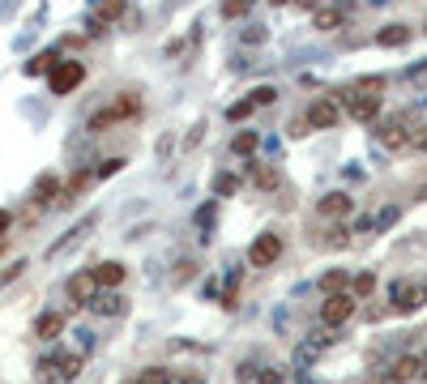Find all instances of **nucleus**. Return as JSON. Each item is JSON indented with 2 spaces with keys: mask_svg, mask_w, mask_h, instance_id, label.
Segmentation results:
<instances>
[{
  "mask_svg": "<svg viewBox=\"0 0 427 384\" xmlns=\"http://www.w3.org/2000/svg\"><path fill=\"white\" fill-rule=\"evenodd\" d=\"M9 226H13V214H9V210H0V239H5V230H9Z\"/></svg>",
  "mask_w": 427,
  "mask_h": 384,
  "instance_id": "40",
  "label": "nucleus"
},
{
  "mask_svg": "<svg viewBox=\"0 0 427 384\" xmlns=\"http://www.w3.org/2000/svg\"><path fill=\"white\" fill-rule=\"evenodd\" d=\"M94 277H98V291H116L124 282V265L120 261H103V265H94Z\"/></svg>",
  "mask_w": 427,
  "mask_h": 384,
  "instance_id": "14",
  "label": "nucleus"
},
{
  "mask_svg": "<svg viewBox=\"0 0 427 384\" xmlns=\"http://www.w3.org/2000/svg\"><path fill=\"white\" fill-rule=\"evenodd\" d=\"M355 94L381 98V94H385V77H381V73H376V77H372V73H367V77H359V82H355Z\"/></svg>",
  "mask_w": 427,
  "mask_h": 384,
  "instance_id": "23",
  "label": "nucleus"
},
{
  "mask_svg": "<svg viewBox=\"0 0 427 384\" xmlns=\"http://www.w3.org/2000/svg\"><path fill=\"white\" fill-rule=\"evenodd\" d=\"M350 210H355V201H350L346 192H325L316 201V214L320 218H350Z\"/></svg>",
  "mask_w": 427,
  "mask_h": 384,
  "instance_id": "9",
  "label": "nucleus"
},
{
  "mask_svg": "<svg viewBox=\"0 0 427 384\" xmlns=\"http://www.w3.org/2000/svg\"><path fill=\"white\" fill-rule=\"evenodd\" d=\"M346 291L355 295V299H367V295L376 291V273H372V269H359L355 277H350V286H346Z\"/></svg>",
  "mask_w": 427,
  "mask_h": 384,
  "instance_id": "20",
  "label": "nucleus"
},
{
  "mask_svg": "<svg viewBox=\"0 0 427 384\" xmlns=\"http://www.w3.org/2000/svg\"><path fill=\"white\" fill-rule=\"evenodd\" d=\"M124 384H137V380H124Z\"/></svg>",
  "mask_w": 427,
  "mask_h": 384,
  "instance_id": "46",
  "label": "nucleus"
},
{
  "mask_svg": "<svg viewBox=\"0 0 427 384\" xmlns=\"http://www.w3.org/2000/svg\"><path fill=\"white\" fill-rule=\"evenodd\" d=\"M278 256H282V235H273V230L257 235V239H253V248H248V261L261 265V269H265V265H273Z\"/></svg>",
  "mask_w": 427,
  "mask_h": 384,
  "instance_id": "7",
  "label": "nucleus"
},
{
  "mask_svg": "<svg viewBox=\"0 0 427 384\" xmlns=\"http://www.w3.org/2000/svg\"><path fill=\"white\" fill-rule=\"evenodd\" d=\"M141 116V98L133 94V90H124V94H116L103 111H94L90 116V133H103V128H111L116 120H137Z\"/></svg>",
  "mask_w": 427,
  "mask_h": 384,
  "instance_id": "1",
  "label": "nucleus"
},
{
  "mask_svg": "<svg viewBox=\"0 0 427 384\" xmlns=\"http://www.w3.org/2000/svg\"><path fill=\"white\" fill-rule=\"evenodd\" d=\"M257 145H261L257 133H235V137H231V154H235V158H253Z\"/></svg>",
  "mask_w": 427,
  "mask_h": 384,
  "instance_id": "19",
  "label": "nucleus"
},
{
  "mask_svg": "<svg viewBox=\"0 0 427 384\" xmlns=\"http://www.w3.org/2000/svg\"><path fill=\"white\" fill-rule=\"evenodd\" d=\"M248 5H253V0H222V17L235 21V17H244V13H248Z\"/></svg>",
  "mask_w": 427,
  "mask_h": 384,
  "instance_id": "30",
  "label": "nucleus"
},
{
  "mask_svg": "<svg viewBox=\"0 0 427 384\" xmlns=\"http://www.w3.org/2000/svg\"><path fill=\"white\" fill-rule=\"evenodd\" d=\"M90 307H94L98 316H124V312H129V299H124L120 291H98L90 299Z\"/></svg>",
  "mask_w": 427,
  "mask_h": 384,
  "instance_id": "11",
  "label": "nucleus"
},
{
  "mask_svg": "<svg viewBox=\"0 0 427 384\" xmlns=\"http://www.w3.org/2000/svg\"><path fill=\"white\" fill-rule=\"evenodd\" d=\"M355 295L350 291H338V295H325V303H320V324L325 329H342L350 316H355Z\"/></svg>",
  "mask_w": 427,
  "mask_h": 384,
  "instance_id": "2",
  "label": "nucleus"
},
{
  "mask_svg": "<svg viewBox=\"0 0 427 384\" xmlns=\"http://www.w3.org/2000/svg\"><path fill=\"white\" fill-rule=\"evenodd\" d=\"M372 222H376V226H393V222H397V210H385L381 218H372Z\"/></svg>",
  "mask_w": 427,
  "mask_h": 384,
  "instance_id": "37",
  "label": "nucleus"
},
{
  "mask_svg": "<svg viewBox=\"0 0 427 384\" xmlns=\"http://www.w3.org/2000/svg\"><path fill=\"white\" fill-rule=\"evenodd\" d=\"M282 380H287V376H282V372H273V367H265V372L257 376V384H282Z\"/></svg>",
  "mask_w": 427,
  "mask_h": 384,
  "instance_id": "36",
  "label": "nucleus"
},
{
  "mask_svg": "<svg viewBox=\"0 0 427 384\" xmlns=\"http://www.w3.org/2000/svg\"><path fill=\"white\" fill-rule=\"evenodd\" d=\"M406 145H410V149H427V124H423V128H415V137H410Z\"/></svg>",
  "mask_w": 427,
  "mask_h": 384,
  "instance_id": "35",
  "label": "nucleus"
},
{
  "mask_svg": "<svg viewBox=\"0 0 427 384\" xmlns=\"http://www.w3.org/2000/svg\"><path fill=\"white\" fill-rule=\"evenodd\" d=\"M60 333H64V316H60V312H43V316L35 320V338H39V342H56Z\"/></svg>",
  "mask_w": 427,
  "mask_h": 384,
  "instance_id": "12",
  "label": "nucleus"
},
{
  "mask_svg": "<svg viewBox=\"0 0 427 384\" xmlns=\"http://www.w3.org/2000/svg\"><path fill=\"white\" fill-rule=\"evenodd\" d=\"M244 39H248V43H261V39H265V30H261V26H248Z\"/></svg>",
  "mask_w": 427,
  "mask_h": 384,
  "instance_id": "38",
  "label": "nucleus"
},
{
  "mask_svg": "<svg viewBox=\"0 0 427 384\" xmlns=\"http://www.w3.org/2000/svg\"><path fill=\"white\" fill-rule=\"evenodd\" d=\"M56 196H60V179L56 175H39L35 179V201L47 205V201H56Z\"/></svg>",
  "mask_w": 427,
  "mask_h": 384,
  "instance_id": "18",
  "label": "nucleus"
},
{
  "mask_svg": "<svg viewBox=\"0 0 427 384\" xmlns=\"http://www.w3.org/2000/svg\"><path fill=\"white\" fill-rule=\"evenodd\" d=\"M94 295H98V277H94V269H82V273H73V277H69V312L86 307Z\"/></svg>",
  "mask_w": 427,
  "mask_h": 384,
  "instance_id": "6",
  "label": "nucleus"
},
{
  "mask_svg": "<svg viewBox=\"0 0 427 384\" xmlns=\"http://www.w3.org/2000/svg\"><path fill=\"white\" fill-rule=\"evenodd\" d=\"M201 133H206V124H197V128H192V133H188V141H184V145H188V149H192V145H197V141H201Z\"/></svg>",
  "mask_w": 427,
  "mask_h": 384,
  "instance_id": "41",
  "label": "nucleus"
},
{
  "mask_svg": "<svg viewBox=\"0 0 427 384\" xmlns=\"http://www.w3.org/2000/svg\"><path fill=\"white\" fill-rule=\"evenodd\" d=\"M120 171H124V158H107V163H98L94 175H98V179H111V175H120Z\"/></svg>",
  "mask_w": 427,
  "mask_h": 384,
  "instance_id": "31",
  "label": "nucleus"
},
{
  "mask_svg": "<svg viewBox=\"0 0 427 384\" xmlns=\"http://www.w3.org/2000/svg\"><path fill=\"white\" fill-rule=\"evenodd\" d=\"M410 380H419V354H401L389 367V384H410Z\"/></svg>",
  "mask_w": 427,
  "mask_h": 384,
  "instance_id": "13",
  "label": "nucleus"
},
{
  "mask_svg": "<svg viewBox=\"0 0 427 384\" xmlns=\"http://www.w3.org/2000/svg\"><path fill=\"white\" fill-rule=\"evenodd\" d=\"M248 116H253V102H248V98H239V102H231V107H227V120H231V124H244Z\"/></svg>",
  "mask_w": 427,
  "mask_h": 384,
  "instance_id": "28",
  "label": "nucleus"
},
{
  "mask_svg": "<svg viewBox=\"0 0 427 384\" xmlns=\"http://www.w3.org/2000/svg\"><path fill=\"white\" fill-rule=\"evenodd\" d=\"M423 30H427V21H423Z\"/></svg>",
  "mask_w": 427,
  "mask_h": 384,
  "instance_id": "47",
  "label": "nucleus"
},
{
  "mask_svg": "<svg viewBox=\"0 0 427 384\" xmlns=\"http://www.w3.org/2000/svg\"><path fill=\"white\" fill-rule=\"evenodd\" d=\"M222 307H239V277L227 282V291H222Z\"/></svg>",
  "mask_w": 427,
  "mask_h": 384,
  "instance_id": "32",
  "label": "nucleus"
},
{
  "mask_svg": "<svg viewBox=\"0 0 427 384\" xmlns=\"http://www.w3.org/2000/svg\"><path fill=\"white\" fill-rule=\"evenodd\" d=\"M410 86H415V90H427V60L410 68Z\"/></svg>",
  "mask_w": 427,
  "mask_h": 384,
  "instance_id": "33",
  "label": "nucleus"
},
{
  "mask_svg": "<svg viewBox=\"0 0 427 384\" xmlns=\"http://www.w3.org/2000/svg\"><path fill=\"white\" fill-rule=\"evenodd\" d=\"M129 13V0H98V17L103 21H120Z\"/></svg>",
  "mask_w": 427,
  "mask_h": 384,
  "instance_id": "25",
  "label": "nucleus"
},
{
  "mask_svg": "<svg viewBox=\"0 0 427 384\" xmlns=\"http://www.w3.org/2000/svg\"><path fill=\"white\" fill-rule=\"evenodd\" d=\"M376 43H381V47H401V43H410V26H406V21H389L385 30H376Z\"/></svg>",
  "mask_w": 427,
  "mask_h": 384,
  "instance_id": "15",
  "label": "nucleus"
},
{
  "mask_svg": "<svg viewBox=\"0 0 427 384\" xmlns=\"http://www.w3.org/2000/svg\"><path fill=\"white\" fill-rule=\"evenodd\" d=\"M346 286H350V273H346V269H329V273L320 277V291H325V295H338V291H346Z\"/></svg>",
  "mask_w": 427,
  "mask_h": 384,
  "instance_id": "21",
  "label": "nucleus"
},
{
  "mask_svg": "<svg viewBox=\"0 0 427 384\" xmlns=\"http://www.w3.org/2000/svg\"><path fill=\"white\" fill-rule=\"evenodd\" d=\"M214 192H218V196H231V192H239V175H231V171H222V175L214 179Z\"/></svg>",
  "mask_w": 427,
  "mask_h": 384,
  "instance_id": "27",
  "label": "nucleus"
},
{
  "mask_svg": "<svg viewBox=\"0 0 427 384\" xmlns=\"http://www.w3.org/2000/svg\"><path fill=\"white\" fill-rule=\"evenodd\" d=\"M273 98H278V90H273V86H257L253 94H248V102H253V107H269Z\"/></svg>",
  "mask_w": 427,
  "mask_h": 384,
  "instance_id": "29",
  "label": "nucleus"
},
{
  "mask_svg": "<svg viewBox=\"0 0 427 384\" xmlns=\"http://www.w3.org/2000/svg\"><path fill=\"white\" fill-rule=\"evenodd\" d=\"M21 269H26V265H21V261H17V265H9V269H5V273H0V282H13V277H17V273H21Z\"/></svg>",
  "mask_w": 427,
  "mask_h": 384,
  "instance_id": "39",
  "label": "nucleus"
},
{
  "mask_svg": "<svg viewBox=\"0 0 427 384\" xmlns=\"http://www.w3.org/2000/svg\"><path fill=\"white\" fill-rule=\"evenodd\" d=\"M52 367H56L60 380H78V376H82V354H56Z\"/></svg>",
  "mask_w": 427,
  "mask_h": 384,
  "instance_id": "16",
  "label": "nucleus"
},
{
  "mask_svg": "<svg viewBox=\"0 0 427 384\" xmlns=\"http://www.w3.org/2000/svg\"><path fill=\"white\" fill-rule=\"evenodd\" d=\"M346 116L355 120V124H372L376 116H381V98H367V94H355L346 102Z\"/></svg>",
  "mask_w": 427,
  "mask_h": 384,
  "instance_id": "10",
  "label": "nucleus"
},
{
  "mask_svg": "<svg viewBox=\"0 0 427 384\" xmlns=\"http://www.w3.org/2000/svg\"><path fill=\"white\" fill-rule=\"evenodd\" d=\"M427 303V286L423 282H393V312L397 316H410Z\"/></svg>",
  "mask_w": 427,
  "mask_h": 384,
  "instance_id": "5",
  "label": "nucleus"
},
{
  "mask_svg": "<svg viewBox=\"0 0 427 384\" xmlns=\"http://www.w3.org/2000/svg\"><path fill=\"white\" fill-rule=\"evenodd\" d=\"M312 26L316 30H334V26H342V9H316Z\"/></svg>",
  "mask_w": 427,
  "mask_h": 384,
  "instance_id": "26",
  "label": "nucleus"
},
{
  "mask_svg": "<svg viewBox=\"0 0 427 384\" xmlns=\"http://www.w3.org/2000/svg\"><path fill=\"white\" fill-rule=\"evenodd\" d=\"M273 5H287V0H273Z\"/></svg>",
  "mask_w": 427,
  "mask_h": 384,
  "instance_id": "45",
  "label": "nucleus"
},
{
  "mask_svg": "<svg viewBox=\"0 0 427 384\" xmlns=\"http://www.w3.org/2000/svg\"><path fill=\"white\" fill-rule=\"evenodd\" d=\"M253 376H257V367H253V363H244V367L235 372V380H253Z\"/></svg>",
  "mask_w": 427,
  "mask_h": 384,
  "instance_id": "42",
  "label": "nucleus"
},
{
  "mask_svg": "<svg viewBox=\"0 0 427 384\" xmlns=\"http://www.w3.org/2000/svg\"><path fill=\"white\" fill-rule=\"evenodd\" d=\"M56 68V51H39V56L26 64V77H43V73H52Z\"/></svg>",
  "mask_w": 427,
  "mask_h": 384,
  "instance_id": "24",
  "label": "nucleus"
},
{
  "mask_svg": "<svg viewBox=\"0 0 427 384\" xmlns=\"http://www.w3.org/2000/svg\"><path fill=\"white\" fill-rule=\"evenodd\" d=\"M137 384H175V372L171 367H141Z\"/></svg>",
  "mask_w": 427,
  "mask_h": 384,
  "instance_id": "22",
  "label": "nucleus"
},
{
  "mask_svg": "<svg viewBox=\"0 0 427 384\" xmlns=\"http://www.w3.org/2000/svg\"><path fill=\"white\" fill-rule=\"evenodd\" d=\"M192 273H197V265H192V261H180V269H175V277H171V282H175V286H184Z\"/></svg>",
  "mask_w": 427,
  "mask_h": 384,
  "instance_id": "34",
  "label": "nucleus"
},
{
  "mask_svg": "<svg viewBox=\"0 0 427 384\" xmlns=\"http://www.w3.org/2000/svg\"><path fill=\"white\" fill-rule=\"evenodd\" d=\"M338 120H342V102H338L334 94L312 98V102H308V111H304V124H308V128H334Z\"/></svg>",
  "mask_w": 427,
  "mask_h": 384,
  "instance_id": "4",
  "label": "nucleus"
},
{
  "mask_svg": "<svg viewBox=\"0 0 427 384\" xmlns=\"http://www.w3.org/2000/svg\"><path fill=\"white\" fill-rule=\"evenodd\" d=\"M419 376L427 380V354H419Z\"/></svg>",
  "mask_w": 427,
  "mask_h": 384,
  "instance_id": "43",
  "label": "nucleus"
},
{
  "mask_svg": "<svg viewBox=\"0 0 427 384\" xmlns=\"http://www.w3.org/2000/svg\"><path fill=\"white\" fill-rule=\"evenodd\" d=\"M376 141L385 149H406L410 133H406V116H389L385 124H376Z\"/></svg>",
  "mask_w": 427,
  "mask_h": 384,
  "instance_id": "8",
  "label": "nucleus"
},
{
  "mask_svg": "<svg viewBox=\"0 0 427 384\" xmlns=\"http://www.w3.org/2000/svg\"><path fill=\"white\" fill-rule=\"evenodd\" d=\"M248 171H253V184H257V188H265V192L282 184V175H278V167H261V163H253V167H248Z\"/></svg>",
  "mask_w": 427,
  "mask_h": 384,
  "instance_id": "17",
  "label": "nucleus"
},
{
  "mask_svg": "<svg viewBox=\"0 0 427 384\" xmlns=\"http://www.w3.org/2000/svg\"><path fill=\"white\" fill-rule=\"evenodd\" d=\"M82 82H86V64H82V60H56V68L47 73L52 94H73Z\"/></svg>",
  "mask_w": 427,
  "mask_h": 384,
  "instance_id": "3",
  "label": "nucleus"
},
{
  "mask_svg": "<svg viewBox=\"0 0 427 384\" xmlns=\"http://www.w3.org/2000/svg\"><path fill=\"white\" fill-rule=\"evenodd\" d=\"M299 5H304V9H316V0H299Z\"/></svg>",
  "mask_w": 427,
  "mask_h": 384,
  "instance_id": "44",
  "label": "nucleus"
}]
</instances>
